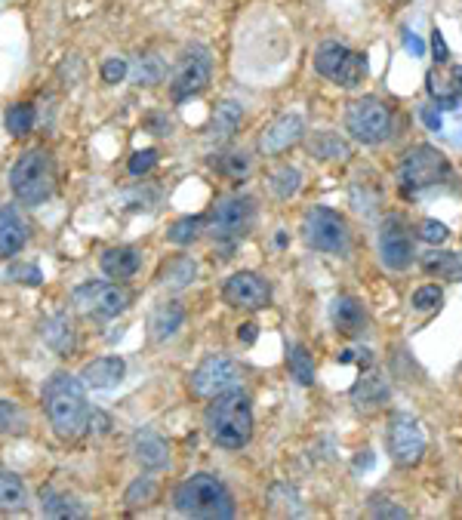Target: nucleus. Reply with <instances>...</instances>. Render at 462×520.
Listing matches in <instances>:
<instances>
[{
    "instance_id": "f257e3e1",
    "label": "nucleus",
    "mask_w": 462,
    "mask_h": 520,
    "mask_svg": "<svg viewBox=\"0 0 462 520\" xmlns=\"http://www.w3.org/2000/svg\"><path fill=\"white\" fill-rule=\"evenodd\" d=\"M44 407H47V419L59 437H77L90 428L93 410H90L87 385L81 382V376L56 373L44 388Z\"/></svg>"
},
{
    "instance_id": "f03ea898",
    "label": "nucleus",
    "mask_w": 462,
    "mask_h": 520,
    "mask_svg": "<svg viewBox=\"0 0 462 520\" xmlns=\"http://www.w3.org/2000/svg\"><path fill=\"white\" fill-rule=\"evenodd\" d=\"M207 434L222 450H241L253 437V407L250 397L241 388H231L213 397V404L204 413Z\"/></svg>"
},
{
    "instance_id": "7ed1b4c3",
    "label": "nucleus",
    "mask_w": 462,
    "mask_h": 520,
    "mask_svg": "<svg viewBox=\"0 0 462 520\" xmlns=\"http://www.w3.org/2000/svg\"><path fill=\"white\" fill-rule=\"evenodd\" d=\"M173 505L185 517L204 520H228L235 517V499L216 474H191L176 487Z\"/></svg>"
},
{
    "instance_id": "20e7f679",
    "label": "nucleus",
    "mask_w": 462,
    "mask_h": 520,
    "mask_svg": "<svg viewBox=\"0 0 462 520\" xmlns=\"http://www.w3.org/2000/svg\"><path fill=\"white\" fill-rule=\"evenodd\" d=\"M10 188L25 207H37L50 200L56 188V164L47 148H31L19 154V160L10 170Z\"/></svg>"
},
{
    "instance_id": "39448f33",
    "label": "nucleus",
    "mask_w": 462,
    "mask_h": 520,
    "mask_svg": "<svg viewBox=\"0 0 462 520\" xmlns=\"http://www.w3.org/2000/svg\"><path fill=\"white\" fill-rule=\"evenodd\" d=\"M450 160L444 151H438L435 145H413L404 157H401V167H398V182L401 191L407 197H416L426 188H435L441 182L450 179Z\"/></svg>"
},
{
    "instance_id": "423d86ee",
    "label": "nucleus",
    "mask_w": 462,
    "mask_h": 520,
    "mask_svg": "<svg viewBox=\"0 0 462 520\" xmlns=\"http://www.w3.org/2000/svg\"><path fill=\"white\" fill-rule=\"evenodd\" d=\"M345 130L361 145H379L392 136V108L376 96L355 99L345 108Z\"/></svg>"
},
{
    "instance_id": "0eeeda50",
    "label": "nucleus",
    "mask_w": 462,
    "mask_h": 520,
    "mask_svg": "<svg viewBox=\"0 0 462 520\" xmlns=\"http://www.w3.org/2000/svg\"><path fill=\"white\" fill-rule=\"evenodd\" d=\"M302 237L318 253L342 256L349 250V225L330 207H312L302 216Z\"/></svg>"
},
{
    "instance_id": "6e6552de",
    "label": "nucleus",
    "mask_w": 462,
    "mask_h": 520,
    "mask_svg": "<svg viewBox=\"0 0 462 520\" xmlns=\"http://www.w3.org/2000/svg\"><path fill=\"white\" fill-rule=\"evenodd\" d=\"M385 450L401 468H413L426 453V428L410 413H392L385 425Z\"/></svg>"
},
{
    "instance_id": "1a4fd4ad",
    "label": "nucleus",
    "mask_w": 462,
    "mask_h": 520,
    "mask_svg": "<svg viewBox=\"0 0 462 520\" xmlns=\"http://www.w3.org/2000/svg\"><path fill=\"white\" fill-rule=\"evenodd\" d=\"M256 222V200L247 194L222 197L216 210L210 213V234L219 244H235Z\"/></svg>"
},
{
    "instance_id": "9d476101",
    "label": "nucleus",
    "mask_w": 462,
    "mask_h": 520,
    "mask_svg": "<svg viewBox=\"0 0 462 520\" xmlns=\"http://www.w3.org/2000/svg\"><path fill=\"white\" fill-rule=\"evenodd\" d=\"M213 77V56L207 47H188L176 65V74H173V84H170V93L176 102H185V99H195L207 90Z\"/></svg>"
},
{
    "instance_id": "9b49d317",
    "label": "nucleus",
    "mask_w": 462,
    "mask_h": 520,
    "mask_svg": "<svg viewBox=\"0 0 462 520\" xmlns=\"http://www.w3.org/2000/svg\"><path fill=\"white\" fill-rule=\"evenodd\" d=\"M188 385H191V391H195L198 397L213 400L216 394L241 385V367L231 357H225V354H210V357L201 360L198 370L191 373Z\"/></svg>"
},
{
    "instance_id": "f8f14e48",
    "label": "nucleus",
    "mask_w": 462,
    "mask_h": 520,
    "mask_svg": "<svg viewBox=\"0 0 462 520\" xmlns=\"http://www.w3.org/2000/svg\"><path fill=\"white\" fill-rule=\"evenodd\" d=\"M71 302L96 317H118L130 308L133 293L121 284H84L71 293Z\"/></svg>"
},
{
    "instance_id": "ddd939ff",
    "label": "nucleus",
    "mask_w": 462,
    "mask_h": 520,
    "mask_svg": "<svg viewBox=\"0 0 462 520\" xmlns=\"http://www.w3.org/2000/svg\"><path fill=\"white\" fill-rule=\"evenodd\" d=\"M222 299L231 308L259 311L272 302V287H268V280L256 271H235L222 284Z\"/></svg>"
},
{
    "instance_id": "4468645a",
    "label": "nucleus",
    "mask_w": 462,
    "mask_h": 520,
    "mask_svg": "<svg viewBox=\"0 0 462 520\" xmlns=\"http://www.w3.org/2000/svg\"><path fill=\"white\" fill-rule=\"evenodd\" d=\"M379 256L392 271H404L413 262V237L398 216H389L379 231Z\"/></svg>"
},
{
    "instance_id": "2eb2a0df",
    "label": "nucleus",
    "mask_w": 462,
    "mask_h": 520,
    "mask_svg": "<svg viewBox=\"0 0 462 520\" xmlns=\"http://www.w3.org/2000/svg\"><path fill=\"white\" fill-rule=\"evenodd\" d=\"M302 136H305V120H302L299 114H281V117H275L272 124H268V127L262 130L256 148H259L265 157H272V154H281V151H287L290 145L302 142Z\"/></svg>"
},
{
    "instance_id": "dca6fc26",
    "label": "nucleus",
    "mask_w": 462,
    "mask_h": 520,
    "mask_svg": "<svg viewBox=\"0 0 462 520\" xmlns=\"http://www.w3.org/2000/svg\"><path fill=\"white\" fill-rule=\"evenodd\" d=\"M426 90L438 108H456L462 102V68L438 65L426 74Z\"/></svg>"
},
{
    "instance_id": "f3484780",
    "label": "nucleus",
    "mask_w": 462,
    "mask_h": 520,
    "mask_svg": "<svg viewBox=\"0 0 462 520\" xmlns=\"http://www.w3.org/2000/svg\"><path fill=\"white\" fill-rule=\"evenodd\" d=\"M330 320H333L336 333L352 336V339L367 330V311L355 296H336L330 302Z\"/></svg>"
},
{
    "instance_id": "a211bd4d",
    "label": "nucleus",
    "mask_w": 462,
    "mask_h": 520,
    "mask_svg": "<svg viewBox=\"0 0 462 520\" xmlns=\"http://www.w3.org/2000/svg\"><path fill=\"white\" fill-rule=\"evenodd\" d=\"M127 373V364H124V357L118 354H105V357H96L90 360V364L81 370V382L87 388H114Z\"/></svg>"
},
{
    "instance_id": "6ab92c4d",
    "label": "nucleus",
    "mask_w": 462,
    "mask_h": 520,
    "mask_svg": "<svg viewBox=\"0 0 462 520\" xmlns=\"http://www.w3.org/2000/svg\"><path fill=\"white\" fill-rule=\"evenodd\" d=\"M133 459L148 468V471H161L170 465V447H167V440L161 434H154V431H139L133 437Z\"/></svg>"
},
{
    "instance_id": "aec40b11",
    "label": "nucleus",
    "mask_w": 462,
    "mask_h": 520,
    "mask_svg": "<svg viewBox=\"0 0 462 520\" xmlns=\"http://www.w3.org/2000/svg\"><path fill=\"white\" fill-rule=\"evenodd\" d=\"M28 244V225L13 207H0V259H13Z\"/></svg>"
},
{
    "instance_id": "412c9836",
    "label": "nucleus",
    "mask_w": 462,
    "mask_h": 520,
    "mask_svg": "<svg viewBox=\"0 0 462 520\" xmlns=\"http://www.w3.org/2000/svg\"><path fill=\"white\" fill-rule=\"evenodd\" d=\"M182 320H185V308L179 299H167L161 302L158 308L151 311V320H148V330H151V339L154 342H167L179 333L182 327Z\"/></svg>"
},
{
    "instance_id": "4be33fe9",
    "label": "nucleus",
    "mask_w": 462,
    "mask_h": 520,
    "mask_svg": "<svg viewBox=\"0 0 462 520\" xmlns=\"http://www.w3.org/2000/svg\"><path fill=\"white\" fill-rule=\"evenodd\" d=\"M99 265H102V274L111 277V280H130L139 271L142 256H139L136 247H111V250L102 253Z\"/></svg>"
},
{
    "instance_id": "5701e85b",
    "label": "nucleus",
    "mask_w": 462,
    "mask_h": 520,
    "mask_svg": "<svg viewBox=\"0 0 462 520\" xmlns=\"http://www.w3.org/2000/svg\"><path fill=\"white\" fill-rule=\"evenodd\" d=\"M41 336L56 354H71L77 345V330H74V320L68 314H53L50 320H44Z\"/></svg>"
},
{
    "instance_id": "b1692460",
    "label": "nucleus",
    "mask_w": 462,
    "mask_h": 520,
    "mask_svg": "<svg viewBox=\"0 0 462 520\" xmlns=\"http://www.w3.org/2000/svg\"><path fill=\"white\" fill-rule=\"evenodd\" d=\"M241 120H244V105L241 102H222L219 108H216V114H213V124H210V139L216 142V145H222V142H228L231 136L238 133V127H241Z\"/></svg>"
},
{
    "instance_id": "393cba45",
    "label": "nucleus",
    "mask_w": 462,
    "mask_h": 520,
    "mask_svg": "<svg viewBox=\"0 0 462 520\" xmlns=\"http://www.w3.org/2000/svg\"><path fill=\"white\" fill-rule=\"evenodd\" d=\"M352 400L358 407H379L389 400V385H385V379L373 370H364L361 379L352 385Z\"/></svg>"
},
{
    "instance_id": "a878e982",
    "label": "nucleus",
    "mask_w": 462,
    "mask_h": 520,
    "mask_svg": "<svg viewBox=\"0 0 462 520\" xmlns=\"http://www.w3.org/2000/svg\"><path fill=\"white\" fill-rule=\"evenodd\" d=\"M349 53H352L349 47L336 44V40H327V44H321L315 50V71L321 77H327V80H336L342 65H345V59H349Z\"/></svg>"
},
{
    "instance_id": "bb28decb",
    "label": "nucleus",
    "mask_w": 462,
    "mask_h": 520,
    "mask_svg": "<svg viewBox=\"0 0 462 520\" xmlns=\"http://www.w3.org/2000/svg\"><path fill=\"white\" fill-rule=\"evenodd\" d=\"M422 271L441 277V280H459L462 277V256L447 253V250H432L422 256Z\"/></svg>"
},
{
    "instance_id": "cd10ccee",
    "label": "nucleus",
    "mask_w": 462,
    "mask_h": 520,
    "mask_svg": "<svg viewBox=\"0 0 462 520\" xmlns=\"http://www.w3.org/2000/svg\"><path fill=\"white\" fill-rule=\"evenodd\" d=\"M308 151H312L318 160H345V157L352 154L349 142L339 139V136H336V133H330V130L315 133V136H312V142H308Z\"/></svg>"
},
{
    "instance_id": "c85d7f7f",
    "label": "nucleus",
    "mask_w": 462,
    "mask_h": 520,
    "mask_svg": "<svg viewBox=\"0 0 462 520\" xmlns=\"http://www.w3.org/2000/svg\"><path fill=\"white\" fill-rule=\"evenodd\" d=\"M25 502H28V490L22 484V477L0 468V508L16 511V508H25Z\"/></svg>"
},
{
    "instance_id": "c756f323",
    "label": "nucleus",
    "mask_w": 462,
    "mask_h": 520,
    "mask_svg": "<svg viewBox=\"0 0 462 520\" xmlns=\"http://www.w3.org/2000/svg\"><path fill=\"white\" fill-rule=\"evenodd\" d=\"M195 277H198V265H195V259L179 256V259H173V262L164 265V271H161V284H170V287L182 290V287H188V284H195Z\"/></svg>"
},
{
    "instance_id": "7c9ffc66",
    "label": "nucleus",
    "mask_w": 462,
    "mask_h": 520,
    "mask_svg": "<svg viewBox=\"0 0 462 520\" xmlns=\"http://www.w3.org/2000/svg\"><path fill=\"white\" fill-rule=\"evenodd\" d=\"M287 367L299 385H315V360L308 354L305 345H290L287 351Z\"/></svg>"
},
{
    "instance_id": "2f4dec72",
    "label": "nucleus",
    "mask_w": 462,
    "mask_h": 520,
    "mask_svg": "<svg viewBox=\"0 0 462 520\" xmlns=\"http://www.w3.org/2000/svg\"><path fill=\"white\" fill-rule=\"evenodd\" d=\"M158 493H161V487H158V480L154 477H136L130 484V490H127V496H124V502H127L130 511H139V508H148L154 499H158Z\"/></svg>"
},
{
    "instance_id": "473e14b6",
    "label": "nucleus",
    "mask_w": 462,
    "mask_h": 520,
    "mask_svg": "<svg viewBox=\"0 0 462 520\" xmlns=\"http://www.w3.org/2000/svg\"><path fill=\"white\" fill-rule=\"evenodd\" d=\"M364 77H367V56L364 53H349V59H345L339 77L333 80V84L345 87V90H355L364 84Z\"/></svg>"
},
{
    "instance_id": "72a5a7b5",
    "label": "nucleus",
    "mask_w": 462,
    "mask_h": 520,
    "mask_svg": "<svg viewBox=\"0 0 462 520\" xmlns=\"http://www.w3.org/2000/svg\"><path fill=\"white\" fill-rule=\"evenodd\" d=\"M34 120H37L34 108H31L28 102H19V105H10V108H7L4 124H7V133H13V136H28V133L34 130Z\"/></svg>"
},
{
    "instance_id": "f704fd0d",
    "label": "nucleus",
    "mask_w": 462,
    "mask_h": 520,
    "mask_svg": "<svg viewBox=\"0 0 462 520\" xmlns=\"http://www.w3.org/2000/svg\"><path fill=\"white\" fill-rule=\"evenodd\" d=\"M41 502H44V514H50V517H84V508L77 505L74 499H68L65 493L44 490Z\"/></svg>"
},
{
    "instance_id": "c9c22d12",
    "label": "nucleus",
    "mask_w": 462,
    "mask_h": 520,
    "mask_svg": "<svg viewBox=\"0 0 462 520\" xmlns=\"http://www.w3.org/2000/svg\"><path fill=\"white\" fill-rule=\"evenodd\" d=\"M299 182H302V176H299L296 167H281V170H275L272 176H268V188H272V194L281 197V200L293 197L299 191Z\"/></svg>"
},
{
    "instance_id": "e433bc0d",
    "label": "nucleus",
    "mask_w": 462,
    "mask_h": 520,
    "mask_svg": "<svg viewBox=\"0 0 462 520\" xmlns=\"http://www.w3.org/2000/svg\"><path fill=\"white\" fill-rule=\"evenodd\" d=\"M201 228H204V219L201 216H185V219H179V222L170 225L167 237H170V244H176V247H188L191 240H198Z\"/></svg>"
},
{
    "instance_id": "4c0bfd02",
    "label": "nucleus",
    "mask_w": 462,
    "mask_h": 520,
    "mask_svg": "<svg viewBox=\"0 0 462 520\" xmlns=\"http://www.w3.org/2000/svg\"><path fill=\"white\" fill-rule=\"evenodd\" d=\"M161 77H164V62H161L158 56L139 59V65H136V71H133V80H136L139 87H154Z\"/></svg>"
},
{
    "instance_id": "58836bf2",
    "label": "nucleus",
    "mask_w": 462,
    "mask_h": 520,
    "mask_svg": "<svg viewBox=\"0 0 462 520\" xmlns=\"http://www.w3.org/2000/svg\"><path fill=\"white\" fill-rule=\"evenodd\" d=\"M419 240H426V244H447V237H450V228L444 225V222H438V219H422L419 222Z\"/></svg>"
},
{
    "instance_id": "ea45409f",
    "label": "nucleus",
    "mask_w": 462,
    "mask_h": 520,
    "mask_svg": "<svg viewBox=\"0 0 462 520\" xmlns=\"http://www.w3.org/2000/svg\"><path fill=\"white\" fill-rule=\"evenodd\" d=\"M413 308L416 311H435L441 302H444V293H441V287H435V284H426V287H419L416 293H413Z\"/></svg>"
},
{
    "instance_id": "a19ab883",
    "label": "nucleus",
    "mask_w": 462,
    "mask_h": 520,
    "mask_svg": "<svg viewBox=\"0 0 462 520\" xmlns=\"http://www.w3.org/2000/svg\"><path fill=\"white\" fill-rule=\"evenodd\" d=\"M25 425V416L16 404H10V400H0V431L4 434H16L22 431Z\"/></svg>"
},
{
    "instance_id": "79ce46f5",
    "label": "nucleus",
    "mask_w": 462,
    "mask_h": 520,
    "mask_svg": "<svg viewBox=\"0 0 462 520\" xmlns=\"http://www.w3.org/2000/svg\"><path fill=\"white\" fill-rule=\"evenodd\" d=\"M127 71H130V65H127V59H121V56H108L105 62H102V80L105 84H121V80L127 77Z\"/></svg>"
},
{
    "instance_id": "37998d69",
    "label": "nucleus",
    "mask_w": 462,
    "mask_h": 520,
    "mask_svg": "<svg viewBox=\"0 0 462 520\" xmlns=\"http://www.w3.org/2000/svg\"><path fill=\"white\" fill-rule=\"evenodd\" d=\"M154 164H158V151H154V148H142V151H136L130 157L127 170H130V176H145Z\"/></svg>"
},
{
    "instance_id": "c03bdc74",
    "label": "nucleus",
    "mask_w": 462,
    "mask_h": 520,
    "mask_svg": "<svg viewBox=\"0 0 462 520\" xmlns=\"http://www.w3.org/2000/svg\"><path fill=\"white\" fill-rule=\"evenodd\" d=\"M336 360H339V364H355L361 373L373 367V354L367 348H345V351H339Z\"/></svg>"
},
{
    "instance_id": "a18cd8bd",
    "label": "nucleus",
    "mask_w": 462,
    "mask_h": 520,
    "mask_svg": "<svg viewBox=\"0 0 462 520\" xmlns=\"http://www.w3.org/2000/svg\"><path fill=\"white\" fill-rule=\"evenodd\" d=\"M10 277L22 280V284H28V287H41L44 284V274H41V268H37V265H13Z\"/></svg>"
},
{
    "instance_id": "49530a36",
    "label": "nucleus",
    "mask_w": 462,
    "mask_h": 520,
    "mask_svg": "<svg viewBox=\"0 0 462 520\" xmlns=\"http://www.w3.org/2000/svg\"><path fill=\"white\" fill-rule=\"evenodd\" d=\"M370 514L373 517H398V520H407L410 517V511L407 508H401V505H392V502H385V499H376L373 505H370Z\"/></svg>"
},
{
    "instance_id": "de8ad7c7",
    "label": "nucleus",
    "mask_w": 462,
    "mask_h": 520,
    "mask_svg": "<svg viewBox=\"0 0 462 520\" xmlns=\"http://www.w3.org/2000/svg\"><path fill=\"white\" fill-rule=\"evenodd\" d=\"M222 170H225L228 176H244V173H250V157H247V154H228L225 164H222Z\"/></svg>"
},
{
    "instance_id": "09e8293b",
    "label": "nucleus",
    "mask_w": 462,
    "mask_h": 520,
    "mask_svg": "<svg viewBox=\"0 0 462 520\" xmlns=\"http://www.w3.org/2000/svg\"><path fill=\"white\" fill-rule=\"evenodd\" d=\"M432 50H435L438 65H447V62H450V50H447V44H444V34H441L438 28L432 31Z\"/></svg>"
},
{
    "instance_id": "8fccbe9b",
    "label": "nucleus",
    "mask_w": 462,
    "mask_h": 520,
    "mask_svg": "<svg viewBox=\"0 0 462 520\" xmlns=\"http://www.w3.org/2000/svg\"><path fill=\"white\" fill-rule=\"evenodd\" d=\"M419 117H422V124H426L432 133H441V127H444V120H441V114L432 108V105H426V108H422L419 111Z\"/></svg>"
},
{
    "instance_id": "3c124183",
    "label": "nucleus",
    "mask_w": 462,
    "mask_h": 520,
    "mask_svg": "<svg viewBox=\"0 0 462 520\" xmlns=\"http://www.w3.org/2000/svg\"><path fill=\"white\" fill-rule=\"evenodd\" d=\"M404 50L413 56H426V44H422V37H416L413 31H404Z\"/></svg>"
},
{
    "instance_id": "603ef678",
    "label": "nucleus",
    "mask_w": 462,
    "mask_h": 520,
    "mask_svg": "<svg viewBox=\"0 0 462 520\" xmlns=\"http://www.w3.org/2000/svg\"><path fill=\"white\" fill-rule=\"evenodd\" d=\"M238 339H241V342H247V345H250V342H256V324H244V327L238 330Z\"/></svg>"
}]
</instances>
